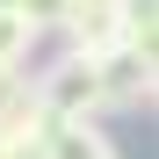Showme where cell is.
<instances>
[{
  "label": "cell",
  "mask_w": 159,
  "mask_h": 159,
  "mask_svg": "<svg viewBox=\"0 0 159 159\" xmlns=\"http://www.w3.org/2000/svg\"><path fill=\"white\" fill-rule=\"evenodd\" d=\"M65 51L72 58H109V51L123 43V29H116V0H72V15H65Z\"/></svg>",
  "instance_id": "3957f363"
},
{
  "label": "cell",
  "mask_w": 159,
  "mask_h": 159,
  "mask_svg": "<svg viewBox=\"0 0 159 159\" xmlns=\"http://www.w3.org/2000/svg\"><path fill=\"white\" fill-rule=\"evenodd\" d=\"M36 29H29V22H22L15 7H0V80H22V72H29V58H36Z\"/></svg>",
  "instance_id": "5b68a950"
},
{
  "label": "cell",
  "mask_w": 159,
  "mask_h": 159,
  "mask_svg": "<svg viewBox=\"0 0 159 159\" xmlns=\"http://www.w3.org/2000/svg\"><path fill=\"white\" fill-rule=\"evenodd\" d=\"M36 152L43 159H116V138L101 123H51Z\"/></svg>",
  "instance_id": "277c9868"
},
{
  "label": "cell",
  "mask_w": 159,
  "mask_h": 159,
  "mask_svg": "<svg viewBox=\"0 0 159 159\" xmlns=\"http://www.w3.org/2000/svg\"><path fill=\"white\" fill-rule=\"evenodd\" d=\"M15 15L29 22L36 36H58V29H65V15H72V0H15Z\"/></svg>",
  "instance_id": "8992f818"
},
{
  "label": "cell",
  "mask_w": 159,
  "mask_h": 159,
  "mask_svg": "<svg viewBox=\"0 0 159 159\" xmlns=\"http://www.w3.org/2000/svg\"><path fill=\"white\" fill-rule=\"evenodd\" d=\"M0 7H15V0H0Z\"/></svg>",
  "instance_id": "ba28073f"
},
{
  "label": "cell",
  "mask_w": 159,
  "mask_h": 159,
  "mask_svg": "<svg viewBox=\"0 0 159 159\" xmlns=\"http://www.w3.org/2000/svg\"><path fill=\"white\" fill-rule=\"evenodd\" d=\"M36 109L51 123H101V80H94V58H72V51H58L36 80H29Z\"/></svg>",
  "instance_id": "6da1fadb"
},
{
  "label": "cell",
  "mask_w": 159,
  "mask_h": 159,
  "mask_svg": "<svg viewBox=\"0 0 159 159\" xmlns=\"http://www.w3.org/2000/svg\"><path fill=\"white\" fill-rule=\"evenodd\" d=\"M94 80H101V116H138V109H152V51H130V43H116L109 58H94Z\"/></svg>",
  "instance_id": "7a4b0ae2"
},
{
  "label": "cell",
  "mask_w": 159,
  "mask_h": 159,
  "mask_svg": "<svg viewBox=\"0 0 159 159\" xmlns=\"http://www.w3.org/2000/svg\"><path fill=\"white\" fill-rule=\"evenodd\" d=\"M0 159H43V152L36 145H15V152H0Z\"/></svg>",
  "instance_id": "52a82bcc"
}]
</instances>
